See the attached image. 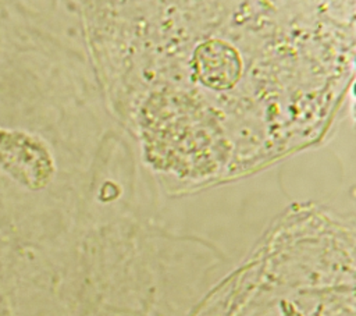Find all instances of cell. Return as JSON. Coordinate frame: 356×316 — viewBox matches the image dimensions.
Segmentation results:
<instances>
[{
  "label": "cell",
  "mask_w": 356,
  "mask_h": 316,
  "mask_svg": "<svg viewBox=\"0 0 356 316\" xmlns=\"http://www.w3.org/2000/svg\"><path fill=\"white\" fill-rule=\"evenodd\" d=\"M197 72L207 86L229 88L238 77L239 60L236 53L221 42H210L197 52Z\"/></svg>",
  "instance_id": "obj_1"
}]
</instances>
